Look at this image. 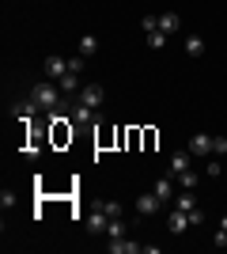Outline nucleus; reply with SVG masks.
Returning a JSON list of instances; mask_svg holds the SVG:
<instances>
[{
    "label": "nucleus",
    "instance_id": "1",
    "mask_svg": "<svg viewBox=\"0 0 227 254\" xmlns=\"http://www.w3.org/2000/svg\"><path fill=\"white\" fill-rule=\"evenodd\" d=\"M31 99L38 106H45V110H53V106H61V84H53V80H42V84L31 91Z\"/></svg>",
    "mask_w": 227,
    "mask_h": 254
},
{
    "label": "nucleus",
    "instance_id": "2",
    "mask_svg": "<svg viewBox=\"0 0 227 254\" xmlns=\"http://www.w3.org/2000/svg\"><path fill=\"white\" fill-rule=\"evenodd\" d=\"M102 99H106V91H102L98 84L80 87V103H84V106H91V110H98V106H102Z\"/></svg>",
    "mask_w": 227,
    "mask_h": 254
},
{
    "label": "nucleus",
    "instance_id": "3",
    "mask_svg": "<svg viewBox=\"0 0 227 254\" xmlns=\"http://www.w3.org/2000/svg\"><path fill=\"white\" fill-rule=\"evenodd\" d=\"M185 228H189V212H182V209H174L171 216H167V232H171V235H182Z\"/></svg>",
    "mask_w": 227,
    "mask_h": 254
},
{
    "label": "nucleus",
    "instance_id": "4",
    "mask_svg": "<svg viewBox=\"0 0 227 254\" xmlns=\"http://www.w3.org/2000/svg\"><path fill=\"white\" fill-rule=\"evenodd\" d=\"M65 72H68L65 57H57V53H53V57H45V76H49V80H61Z\"/></svg>",
    "mask_w": 227,
    "mask_h": 254
},
{
    "label": "nucleus",
    "instance_id": "5",
    "mask_svg": "<svg viewBox=\"0 0 227 254\" xmlns=\"http://www.w3.org/2000/svg\"><path fill=\"white\" fill-rule=\"evenodd\" d=\"M159 197H155V190L151 193H144V197H136V212H140V216H151V212H159Z\"/></svg>",
    "mask_w": 227,
    "mask_h": 254
},
{
    "label": "nucleus",
    "instance_id": "6",
    "mask_svg": "<svg viewBox=\"0 0 227 254\" xmlns=\"http://www.w3.org/2000/svg\"><path fill=\"white\" fill-rule=\"evenodd\" d=\"M106 247H110V254H136V251H140V243H133L129 235H118V239L106 243Z\"/></svg>",
    "mask_w": 227,
    "mask_h": 254
},
{
    "label": "nucleus",
    "instance_id": "7",
    "mask_svg": "<svg viewBox=\"0 0 227 254\" xmlns=\"http://www.w3.org/2000/svg\"><path fill=\"white\" fill-rule=\"evenodd\" d=\"M87 228H91V232H95V235H102V232H106V228H110V216H106V212H102V205H98V209L91 212V216H87Z\"/></svg>",
    "mask_w": 227,
    "mask_h": 254
},
{
    "label": "nucleus",
    "instance_id": "8",
    "mask_svg": "<svg viewBox=\"0 0 227 254\" xmlns=\"http://www.w3.org/2000/svg\"><path fill=\"white\" fill-rule=\"evenodd\" d=\"M189 152H193V156H212V137H208V133H197V137L189 140Z\"/></svg>",
    "mask_w": 227,
    "mask_h": 254
},
{
    "label": "nucleus",
    "instance_id": "9",
    "mask_svg": "<svg viewBox=\"0 0 227 254\" xmlns=\"http://www.w3.org/2000/svg\"><path fill=\"white\" fill-rule=\"evenodd\" d=\"M34 114H38V103H34V99H19V103H15V118H19V122H34Z\"/></svg>",
    "mask_w": 227,
    "mask_h": 254
},
{
    "label": "nucleus",
    "instance_id": "10",
    "mask_svg": "<svg viewBox=\"0 0 227 254\" xmlns=\"http://www.w3.org/2000/svg\"><path fill=\"white\" fill-rule=\"evenodd\" d=\"M159 31H163V34L182 31V15H178V11H163V15H159Z\"/></svg>",
    "mask_w": 227,
    "mask_h": 254
},
{
    "label": "nucleus",
    "instance_id": "11",
    "mask_svg": "<svg viewBox=\"0 0 227 254\" xmlns=\"http://www.w3.org/2000/svg\"><path fill=\"white\" fill-rule=\"evenodd\" d=\"M205 50H208V42L201 34H189V38H185V53H189V57H205Z\"/></svg>",
    "mask_w": 227,
    "mask_h": 254
},
{
    "label": "nucleus",
    "instance_id": "12",
    "mask_svg": "<svg viewBox=\"0 0 227 254\" xmlns=\"http://www.w3.org/2000/svg\"><path fill=\"white\" fill-rule=\"evenodd\" d=\"M189 156H193V152H174L171 156V175L174 179H178L182 171H189Z\"/></svg>",
    "mask_w": 227,
    "mask_h": 254
},
{
    "label": "nucleus",
    "instance_id": "13",
    "mask_svg": "<svg viewBox=\"0 0 227 254\" xmlns=\"http://www.w3.org/2000/svg\"><path fill=\"white\" fill-rule=\"evenodd\" d=\"M174 209L193 212V209H197V197H193V190H182V193H178V197H174Z\"/></svg>",
    "mask_w": 227,
    "mask_h": 254
},
{
    "label": "nucleus",
    "instance_id": "14",
    "mask_svg": "<svg viewBox=\"0 0 227 254\" xmlns=\"http://www.w3.org/2000/svg\"><path fill=\"white\" fill-rule=\"evenodd\" d=\"M155 197H159V201H171V197H174V182L159 179V182H155Z\"/></svg>",
    "mask_w": 227,
    "mask_h": 254
},
{
    "label": "nucleus",
    "instance_id": "15",
    "mask_svg": "<svg viewBox=\"0 0 227 254\" xmlns=\"http://www.w3.org/2000/svg\"><path fill=\"white\" fill-rule=\"evenodd\" d=\"M57 84H61V91H80V87H84V84H80V72H65Z\"/></svg>",
    "mask_w": 227,
    "mask_h": 254
},
{
    "label": "nucleus",
    "instance_id": "16",
    "mask_svg": "<svg viewBox=\"0 0 227 254\" xmlns=\"http://www.w3.org/2000/svg\"><path fill=\"white\" fill-rule=\"evenodd\" d=\"M72 118L87 126V122H95V110H91V106H84V103H76V106H72Z\"/></svg>",
    "mask_w": 227,
    "mask_h": 254
},
{
    "label": "nucleus",
    "instance_id": "17",
    "mask_svg": "<svg viewBox=\"0 0 227 254\" xmlns=\"http://www.w3.org/2000/svg\"><path fill=\"white\" fill-rule=\"evenodd\" d=\"M95 50H98V38L95 34H84V38H80V57H91Z\"/></svg>",
    "mask_w": 227,
    "mask_h": 254
},
{
    "label": "nucleus",
    "instance_id": "18",
    "mask_svg": "<svg viewBox=\"0 0 227 254\" xmlns=\"http://www.w3.org/2000/svg\"><path fill=\"white\" fill-rule=\"evenodd\" d=\"M174 182H178L182 190H193V186H197V182H201V179H197L193 171H182V175H178V179H174Z\"/></svg>",
    "mask_w": 227,
    "mask_h": 254
},
{
    "label": "nucleus",
    "instance_id": "19",
    "mask_svg": "<svg viewBox=\"0 0 227 254\" xmlns=\"http://www.w3.org/2000/svg\"><path fill=\"white\" fill-rule=\"evenodd\" d=\"M102 212H106L110 220H118V216H125V209H121V201H102Z\"/></svg>",
    "mask_w": 227,
    "mask_h": 254
},
{
    "label": "nucleus",
    "instance_id": "20",
    "mask_svg": "<svg viewBox=\"0 0 227 254\" xmlns=\"http://www.w3.org/2000/svg\"><path fill=\"white\" fill-rule=\"evenodd\" d=\"M148 46L151 50H163V46H167V34L163 31H148Z\"/></svg>",
    "mask_w": 227,
    "mask_h": 254
},
{
    "label": "nucleus",
    "instance_id": "21",
    "mask_svg": "<svg viewBox=\"0 0 227 254\" xmlns=\"http://www.w3.org/2000/svg\"><path fill=\"white\" fill-rule=\"evenodd\" d=\"M106 235H110V239H118V235H125V220H121V216H118V220H110Z\"/></svg>",
    "mask_w": 227,
    "mask_h": 254
},
{
    "label": "nucleus",
    "instance_id": "22",
    "mask_svg": "<svg viewBox=\"0 0 227 254\" xmlns=\"http://www.w3.org/2000/svg\"><path fill=\"white\" fill-rule=\"evenodd\" d=\"M227 152V137H212V156H224Z\"/></svg>",
    "mask_w": 227,
    "mask_h": 254
},
{
    "label": "nucleus",
    "instance_id": "23",
    "mask_svg": "<svg viewBox=\"0 0 227 254\" xmlns=\"http://www.w3.org/2000/svg\"><path fill=\"white\" fill-rule=\"evenodd\" d=\"M140 27H144V31H159V15H144Z\"/></svg>",
    "mask_w": 227,
    "mask_h": 254
},
{
    "label": "nucleus",
    "instance_id": "24",
    "mask_svg": "<svg viewBox=\"0 0 227 254\" xmlns=\"http://www.w3.org/2000/svg\"><path fill=\"white\" fill-rule=\"evenodd\" d=\"M0 205H4V209H11V205H15V193L4 190V193H0Z\"/></svg>",
    "mask_w": 227,
    "mask_h": 254
},
{
    "label": "nucleus",
    "instance_id": "25",
    "mask_svg": "<svg viewBox=\"0 0 227 254\" xmlns=\"http://www.w3.org/2000/svg\"><path fill=\"white\" fill-rule=\"evenodd\" d=\"M212 243H216V247H227V235H224V232H216V235H212Z\"/></svg>",
    "mask_w": 227,
    "mask_h": 254
},
{
    "label": "nucleus",
    "instance_id": "26",
    "mask_svg": "<svg viewBox=\"0 0 227 254\" xmlns=\"http://www.w3.org/2000/svg\"><path fill=\"white\" fill-rule=\"evenodd\" d=\"M216 232H224V235H227V216H224V220H220V228H216Z\"/></svg>",
    "mask_w": 227,
    "mask_h": 254
}]
</instances>
